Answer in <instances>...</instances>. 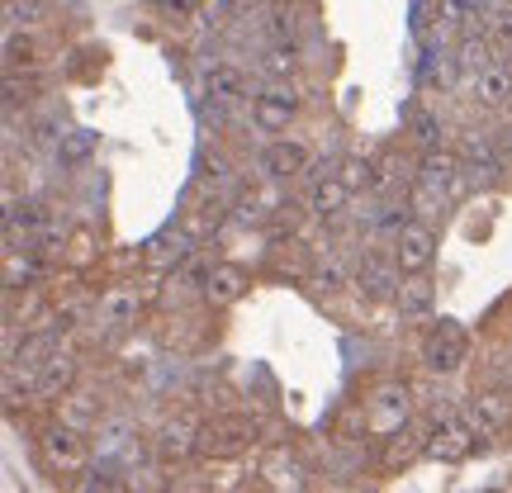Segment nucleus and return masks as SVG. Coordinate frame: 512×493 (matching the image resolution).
Returning <instances> with one entry per match:
<instances>
[{
    "label": "nucleus",
    "instance_id": "obj_13",
    "mask_svg": "<svg viewBox=\"0 0 512 493\" xmlns=\"http://www.w3.org/2000/svg\"><path fill=\"white\" fill-rule=\"evenodd\" d=\"M200 95L214 100V105H238V100H252V81L238 62H214L200 81Z\"/></svg>",
    "mask_w": 512,
    "mask_h": 493
},
{
    "label": "nucleus",
    "instance_id": "obj_35",
    "mask_svg": "<svg viewBox=\"0 0 512 493\" xmlns=\"http://www.w3.org/2000/svg\"><path fill=\"white\" fill-rule=\"evenodd\" d=\"M328 176H337V162H328V157H309V166L299 171V181H304V190H313L318 181H328Z\"/></svg>",
    "mask_w": 512,
    "mask_h": 493
},
{
    "label": "nucleus",
    "instance_id": "obj_10",
    "mask_svg": "<svg viewBox=\"0 0 512 493\" xmlns=\"http://www.w3.org/2000/svg\"><path fill=\"white\" fill-rule=\"evenodd\" d=\"M304 166H309V147L299 143V138H271V143L261 147V157H256V171L266 181H299Z\"/></svg>",
    "mask_w": 512,
    "mask_h": 493
},
{
    "label": "nucleus",
    "instance_id": "obj_12",
    "mask_svg": "<svg viewBox=\"0 0 512 493\" xmlns=\"http://www.w3.org/2000/svg\"><path fill=\"white\" fill-rule=\"evenodd\" d=\"M470 100H475L479 110H489V114H498V110H508L512 105V62H489L479 76H470Z\"/></svg>",
    "mask_w": 512,
    "mask_h": 493
},
{
    "label": "nucleus",
    "instance_id": "obj_19",
    "mask_svg": "<svg viewBox=\"0 0 512 493\" xmlns=\"http://www.w3.org/2000/svg\"><path fill=\"white\" fill-rule=\"evenodd\" d=\"M252 285V275L233 266V261H214V275H209V285H204V304H214V309H228V304H238L242 294Z\"/></svg>",
    "mask_w": 512,
    "mask_h": 493
},
{
    "label": "nucleus",
    "instance_id": "obj_14",
    "mask_svg": "<svg viewBox=\"0 0 512 493\" xmlns=\"http://www.w3.org/2000/svg\"><path fill=\"white\" fill-rule=\"evenodd\" d=\"M200 432L204 422L195 413H176V418L162 422V432H157V456L162 460H185L200 451Z\"/></svg>",
    "mask_w": 512,
    "mask_h": 493
},
{
    "label": "nucleus",
    "instance_id": "obj_24",
    "mask_svg": "<svg viewBox=\"0 0 512 493\" xmlns=\"http://www.w3.org/2000/svg\"><path fill=\"white\" fill-rule=\"evenodd\" d=\"M408 138H413L422 152L446 147V119H441L437 110H413V114H408Z\"/></svg>",
    "mask_w": 512,
    "mask_h": 493
},
{
    "label": "nucleus",
    "instance_id": "obj_29",
    "mask_svg": "<svg viewBox=\"0 0 512 493\" xmlns=\"http://www.w3.org/2000/svg\"><path fill=\"white\" fill-rule=\"evenodd\" d=\"M266 29H271V38L299 43V34H304V19H299V10H294V5H271V19H266Z\"/></svg>",
    "mask_w": 512,
    "mask_h": 493
},
{
    "label": "nucleus",
    "instance_id": "obj_7",
    "mask_svg": "<svg viewBox=\"0 0 512 493\" xmlns=\"http://www.w3.org/2000/svg\"><path fill=\"white\" fill-rule=\"evenodd\" d=\"M394 261H399L403 275H422L432 271V261H437V233H432V223H403L399 233H394Z\"/></svg>",
    "mask_w": 512,
    "mask_h": 493
},
{
    "label": "nucleus",
    "instance_id": "obj_17",
    "mask_svg": "<svg viewBox=\"0 0 512 493\" xmlns=\"http://www.w3.org/2000/svg\"><path fill=\"white\" fill-rule=\"evenodd\" d=\"M304 72V57H299V43H285V38H271L261 53H256V76L261 81H299Z\"/></svg>",
    "mask_w": 512,
    "mask_h": 493
},
{
    "label": "nucleus",
    "instance_id": "obj_25",
    "mask_svg": "<svg viewBox=\"0 0 512 493\" xmlns=\"http://www.w3.org/2000/svg\"><path fill=\"white\" fill-rule=\"evenodd\" d=\"M261 484H266V489H304V465H299V460H285V451H275V456L261 465Z\"/></svg>",
    "mask_w": 512,
    "mask_h": 493
},
{
    "label": "nucleus",
    "instance_id": "obj_11",
    "mask_svg": "<svg viewBox=\"0 0 512 493\" xmlns=\"http://www.w3.org/2000/svg\"><path fill=\"white\" fill-rule=\"evenodd\" d=\"M465 176V157L460 152H446V147H432V152H422V166H418V181L422 190L432 195V200H446L456 181Z\"/></svg>",
    "mask_w": 512,
    "mask_h": 493
},
{
    "label": "nucleus",
    "instance_id": "obj_9",
    "mask_svg": "<svg viewBox=\"0 0 512 493\" xmlns=\"http://www.w3.org/2000/svg\"><path fill=\"white\" fill-rule=\"evenodd\" d=\"M256 441V422L247 418H214V422H204V432H200V456H238V451H247Z\"/></svg>",
    "mask_w": 512,
    "mask_h": 493
},
{
    "label": "nucleus",
    "instance_id": "obj_26",
    "mask_svg": "<svg viewBox=\"0 0 512 493\" xmlns=\"http://www.w3.org/2000/svg\"><path fill=\"white\" fill-rule=\"evenodd\" d=\"M342 176H347V185L356 190V195H361V190H380V185H384L380 162H375V157H361V152L342 162Z\"/></svg>",
    "mask_w": 512,
    "mask_h": 493
},
{
    "label": "nucleus",
    "instance_id": "obj_2",
    "mask_svg": "<svg viewBox=\"0 0 512 493\" xmlns=\"http://www.w3.org/2000/svg\"><path fill=\"white\" fill-rule=\"evenodd\" d=\"M304 110V95L294 81H266L261 91H252V124L256 133H285Z\"/></svg>",
    "mask_w": 512,
    "mask_h": 493
},
{
    "label": "nucleus",
    "instance_id": "obj_34",
    "mask_svg": "<svg viewBox=\"0 0 512 493\" xmlns=\"http://www.w3.org/2000/svg\"><path fill=\"white\" fill-rule=\"evenodd\" d=\"M238 5H242V0H200V19L219 29V24H228V19H233V10H238Z\"/></svg>",
    "mask_w": 512,
    "mask_h": 493
},
{
    "label": "nucleus",
    "instance_id": "obj_18",
    "mask_svg": "<svg viewBox=\"0 0 512 493\" xmlns=\"http://www.w3.org/2000/svg\"><path fill=\"white\" fill-rule=\"evenodd\" d=\"M351 200H356V190L347 185V176H328V181H318L309 190V214L318 223H337Z\"/></svg>",
    "mask_w": 512,
    "mask_h": 493
},
{
    "label": "nucleus",
    "instance_id": "obj_30",
    "mask_svg": "<svg viewBox=\"0 0 512 493\" xmlns=\"http://www.w3.org/2000/svg\"><path fill=\"white\" fill-rule=\"evenodd\" d=\"M475 19H484L479 0H441V29H470Z\"/></svg>",
    "mask_w": 512,
    "mask_h": 493
},
{
    "label": "nucleus",
    "instance_id": "obj_6",
    "mask_svg": "<svg viewBox=\"0 0 512 493\" xmlns=\"http://www.w3.org/2000/svg\"><path fill=\"white\" fill-rule=\"evenodd\" d=\"M465 361H470V337H465V328L451 323V318H441L437 328L422 337V366L432 370V375H456Z\"/></svg>",
    "mask_w": 512,
    "mask_h": 493
},
{
    "label": "nucleus",
    "instance_id": "obj_1",
    "mask_svg": "<svg viewBox=\"0 0 512 493\" xmlns=\"http://www.w3.org/2000/svg\"><path fill=\"white\" fill-rule=\"evenodd\" d=\"M484 432L475 427L470 408H446L432 427H427V460H441V465H460V460L475 456V446H484Z\"/></svg>",
    "mask_w": 512,
    "mask_h": 493
},
{
    "label": "nucleus",
    "instance_id": "obj_20",
    "mask_svg": "<svg viewBox=\"0 0 512 493\" xmlns=\"http://www.w3.org/2000/svg\"><path fill=\"white\" fill-rule=\"evenodd\" d=\"M465 176H475L479 185H494L508 166H503V157H498V143H489V138H479V133H470V143H465Z\"/></svg>",
    "mask_w": 512,
    "mask_h": 493
},
{
    "label": "nucleus",
    "instance_id": "obj_27",
    "mask_svg": "<svg viewBox=\"0 0 512 493\" xmlns=\"http://www.w3.org/2000/svg\"><path fill=\"white\" fill-rule=\"evenodd\" d=\"M48 19V0H5V29H29Z\"/></svg>",
    "mask_w": 512,
    "mask_h": 493
},
{
    "label": "nucleus",
    "instance_id": "obj_36",
    "mask_svg": "<svg viewBox=\"0 0 512 493\" xmlns=\"http://www.w3.org/2000/svg\"><path fill=\"white\" fill-rule=\"evenodd\" d=\"M494 143H498V157H503V166L512 171V124H508V128H498Z\"/></svg>",
    "mask_w": 512,
    "mask_h": 493
},
{
    "label": "nucleus",
    "instance_id": "obj_23",
    "mask_svg": "<svg viewBox=\"0 0 512 493\" xmlns=\"http://www.w3.org/2000/svg\"><path fill=\"white\" fill-rule=\"evenodd\" d=\"M470 418H475V427L484 432V437H494V432H503V427L512 422V403L503 399V394H475Z\"/></svg>",
    "mask_w": 512,
    "mask_h": 493
},
{
    "label": "nucleus",
    "instance_id": "obj_15",
    "mask_svg": "<svg viewBox=\"0 0 512 493\" xmlns=\"http://www.w3.org/2000/svg\"><path fill=\"white\" fill-rule=\"evenodd\" d=\"M138 313H143V294L133 290V285H114V290H105L100 304H95V318H100L110 332L138 328Z\"/></svg>",
    "mask_w": 512,
    "mask_h": 493
},
{
    "label": "nucleus",
    "instance_id": "obj_16",
    "mask_svg": "<svg viewBox=\"0 0 512 493\" xmlns=\"http://www.w3.org/2000/svg\"><path fill=\"white\" fill-rule=\"evenodd\" d=\"M394 309H399L403 323H427L432 309H437V285H432V275H403L399 285V299H394Z\"/></svg>",
    "mask_w": 512,
    "mask_h": 493
},
{
    "label": "nucleus",
    "instance_id": "obj_32",
    "mask_svg": "<svg viewBox=\"0 0 512 493\" xmlns=\"http://www.w3.org/2000/svg\"><path fill=\"white\" fill-rule=\"evenodd\" d=\"M432 24H441V0H413V10H408V29H413V38H427L432 34Z\"/></svg>",
    "mask_w": 512,
    "mask_h": 493
},
{
    "label": "nucleus",
    "instance_id": "obj_31",
    "mask_svg": "<svg viewBox=\"0 0 512 493\" xmlns=\"http://www.w3.org/2000/svg\"><path fill=\"white\" fill-rule=\"evenodd\" d=\"M484 34L494 38V48L503 57H512V5H498L494 15L484 19Z\"/></svg>",
    "mask_w": 512,
    "mask_h": 493
},
{
    "label": "nucleus",
    "instance_id": "obj_21",
    "mask_svg": "<svg viewBox=\"0 0 512 493\" xmlns=\"http://www.w3.org/2000/svg\"><path fill=\"white\" fill-rule=\"evenodd\" d=\"M351 275H356V261H347L342 252H328V256H313L309 266V285L318 294H337L351 285Z\"/></svg>",
    "mask_w": 512,
    "mask_h": 493
},
{
    "label": "nucleus",
    "instance_id": "obj_4",
    "mask_svg": "<svg viewBox=\"0 0 512 493\" xmlns=\"http://www.w3.org/2000/svg\"><path fill=\"white\" fill-rule=\"evenodd\" d=\"M408 418H413V389L399 380H384L370 389L366 399V427L375 432V437H394V432H403L408 427Z\"/></svg>",
    "mask_w": 512,
    "mask_h": 493
},
{
    "label": "nucleus",
    "instance_id": "obj_22",
    "mask_svg": "<svg viewBox=\"0 0 512 493\" xmlns=\"http://www.w3.org/2000/svg\"><path fill=\"white\" fill-rule=\"evenodd\" d=\"M494 38L489 34H479V29H465V38H460V48H456V67L465 76H479L489 62H494Z\"/></svg>",
    "mask_w": 512,
    "mask_h": 493
},
{
    "label": "nucleus",
    "instance_id": "obj_8",
    "mask_svg": "<svg viewBox=\"0 0 512 493\" xmlns=\"http://www.w3.org/2000/svg\"><path fill=\"white\" fill-rule=\"evenodd\" d=\"M76 380H81V361H76V351H48L43 361L34 366V394L38 399H62V394H72Z\"/></svg>",
    "mask_w": 512,
    "mask_h": 493
},
{
    "label": "nucleus",
    "instance_id": "obj_3",
    "mask_svg": "<svg viewBox=\"0 0 512 493\" xmlns=\"http://www.w3.org/2000/svg\"><path fill=\"white\" fill-rule=\"evenodd\" d=\"M38 451H43V465L53 475H81L91 465V441H86V427H72V422H57L38 437Z\"/></svg>",
    "mask_w": 512,
    "mask_h": 493
},
{
    "label": "nucleus",
    "instance_id": "obj_28",
    "mask_svg": "<svg viewBox=\"0 0 512 493\" xmlns=\"http://www.w3.org/2000/svg\"><path fill=\"white\" fill-rule=\"evenodd\" d=\"M62 403H67V413H62V422H72V427H100V403H91V394H62Z\"/></svg>",
    "mask_w": 512,
    "mask_h": 493
},
{
    "label": "nucleus",
    "instance_id": "obj_37",
    "mask_svg": "<svg viewBox=\"0 0 512 493\" xmlns=\"http://www.w3.org/2000/svg\"><path fill=\"white\" fill-rule=\"evenodd\" d=\"M152 5H166V10H185L190 0H152Z\"/></svg>",
    "mask_w": 512,
    "mask_h": 493
},
{
    "label": "nucleus",
    "instance_id": "obj_5",
    "mask_svg": "<svg viewBox=\"0 0 512 493\" xmlns=\"http://www.w3.org/2000/svg\"><path fill=\"white\" fill-rule=\"evenodd\" d=\"M351 285L361 290L366 304H394L399 299V285H403V271L394 252H361L356 256V275H351Z\"/></svg>",
    "mask_w": 512,
    "mask_h": 493
},
{
    "label": "nucleus",
    "instance_id": "obj_33",
    "mask_svg": "<svg viewBox=\"0 0 512 493\" xmlns=\"http://www.w3.org/2000/svg\"><path fill=\"white\" fill-rule=\"evenodd\" d=\"M19 62H34V43L19 38V29H5V67L15 72Z\"/></svg>",
    "mask_w": 512,
    "mask_h": 493
}]
</instances>
